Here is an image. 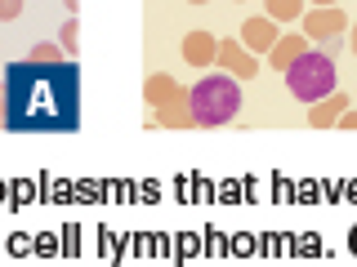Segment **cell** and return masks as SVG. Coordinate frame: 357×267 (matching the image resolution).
<instances>
[{"instance_id": "cell-1", "label": "cell", "mask_w": 357, "mask_h": 267, "mask_svg": "<svg viewBox=\"0 0 357 267\" xmlns=\"http://www.w3.org/2000/svg\"><path fill=\"white\" fill-rule=\"evenodd\" d=\"M9 134H76L81 129V67L72 63H5L0 81Z\"/></svg>"}, {"instance_id": "cell-2", "label": "cell", "mask_w": 357, "mask_h": 267, "mask_svg": "<svg viewBox=\"0 0 357 267\" xmlns=\"http://www.w3.org/2000/svg\"><path fill=\"white\" fill-rule=\"evenodd\" d=\"M188 103H192L197 129L228 125V120L241 111V85H237V76L215 72V76H206V81H197L192 89H188Z\"/></svg>"}, {"instance_id": "cell-3", "label": "cell", "mask_w": 357, "mask_h": 267, "mask_svg": "<svg viewBox=\"0 0 357 267\" xmlns=\"http://www.w3.org/2000/svg\"><path fill=\"white\" fill-rule=\"evenodd\" d=\"M282 76H286V85H290V98H295V103H304V107H312L317 98H326V94L340 89V72H335V58H331L326 49L299 54V58L290 63Z\"/></svg>"}, {"instance_id": "cell-4", "label": "cell", "mask_w": 357, "mask_h": 267, "mask_svg": "<svg viewBox=\"0 0 357 267\" xmlns=\"http://www.w3.org/2000/svg\"><path fill=\"white\" fill-rule=\"evenodd\" d=\"M299 22H304V36L312 44H340L344 36H349V14L335 9V5H312Z\"/></svg>"}, {"instance_id": "cell-5", "label": "cell", "mask_w": 357, "mask_h": 267, "mask_svg": "<svg viewBox=\"0 0 357 267\" xmlns=\"http://www.w3.org/2000/svg\"><path fill=\"white\" fill-rule=\"evenodd\" d=\"M215 67H219V72H228V76H237V81H255V76H259V54L245 49L241 36L237 40H219Z\"/></svg>"}, {"instance_id": "cell-6", "label": "cell", "mask_w": 357, "mask_h": 267, "mask_svg": "<svg viewBox=\"0 0 357 267\" xmlns=\"http://www.w3.org/2000/svg\"><path fill=\"white\" fill-rule=\"evenodd\" d=\"M237 36H241V44H245L250 54H268V49L277 44V36H282V22L268 18V14H255V18H245V22H241Z\"/></svg>"}, {"instance_id": "cell-7", "label": "cell", "mask_w": 357, "mask_h": 267, "mask_svg": "<svg viewBox=\"0 0 357 267\" xmlns=\"http://www.w3.org/2000/svg\"><path fill=\"white\" fill-rule=\"evenodd\" d=\"M219 58V40H215V31H188L183 36V63L188 67H197V72H206V67H215Z\"/></svg>"}, {"instance_id": "cell-8", "label": "cell", "mask_w": 357, "mask_h": 267, "mask_svg": "<svg viewBox=\"0 0 357 267\" xmlns=\"http://www.w3.org/2000/svg\"><path fill=\"white\" fill-rule=\"evenodd\" d=\"M349 107H353V98L344 94V89H335V94L317 98V103L308 107V125H312V129H335V120H340Z\"/></svg>"}, {"instance_id": "cell-9", "label": "cell", "mask_w": 357, "mask_h": 267, "mask_svg": "<svg viewBox=\"0 0 357 267\" xmlns=\"http://www.w3.org/2000/svg\"><path fill=\"white\" fill-rule=\"evenodd\" d=\"M308 49H312V40L304 36V31H286V36H277V44L268 49V67H273V72H286V67L295 63L299 54H308Z\"/></svg>"}, {"instance_id": "cell-10", "label": "cell", "mask_w": 357, "mask_h": 267, "mask_svg": "<svg viewBox=\"0 0 357 267\" xmlns=\"http://www.w3.org/2000/svg\"><path fill=\"white\" fill-rule=\"evenodd\" d=\"M148 129H197L188 94H183V98H174V103H165V107H156V116L148 120Z\"/></svg>"}, {"instance_id": "cell-11", "label": "cell", "mask_w": 357, "mask_h": 267, "mask_svg": "<svg viewBox=\"0 0 357 267\" xmlns=\"http://www.w3.org/2000/svg\"><path fill=\"white\" fill-rule=\"evenodd\" d=\"M188 89L174 81V76H165V72H156V76H148V81H143V103H148L152 111L156 107H165V103H174V98H183Z\"/></svg>"}, {"instance_id": "cell-12", "label": "cell", "mask_w": 357, "mask_h": 267, "mask_svg": "<svg viewBox=\"0 0 357 267\" xmlns=\"http://www.w3.org/2000/svg\"><path fill=\"white\" fill-rule=\"evenodd\" d=\"M264 14L277 22H299L308 14V0H264Z\"/></svg>"}, {"instance_id": "cell-13", "label": "cell", "mask_w": 357, "mask_h": 267, "mask_svg": "<svg viewBox=\"0 0 357 267\" xmlns=\"http://www.w3.org/2000/svg\"><path fill=\"white\" fill-rule=\"evenodd\" d=\"M59 44H63L67 58H76V49H81V22H76V14L59 27Z\"/></svg>"}, {"instance_id": "cell-14", "label": "cell", "mask_w": 357, "mask_h": 267, "mask_svg": "<svg viewBox=\"0 0 357 267\" xmlns=\"http://www.w3.org/2000/svg\"><path fill=\"white\" fill-rule=\"evenodd\" d=\"M27 58H36V63H63L67 54H63V44H59V40H40V44H31Z\"/></svg>"}, {"instance_id": "cell-15", "label": "cell", "mask_w": 357, "mask_h": 267, "mask_svg": "<svg viewBox=\"0 0 357 267\" xmlns=\"http://www.w3.org/2000/svg\"><path fill=\"white\" fill-rule=\"evenodd\" d=\"M22 14V0H0V22H14Z\"/></svg>"}, {"instance_id": "cell-16", "label": "cell", "mask_w": 357, "mask_h": 267, "mask_svg": "<svg viewBox=\"0 0 357 267\" xmlns=\"http://www.w3.org/2000/svg\"><path fill=\"white\" fill-rule=\"evenodd\" d=\"M335 129H357V107H349L340 120H335Z\"/></svg>"}, {"instance_id": "cell-17", "label": "cell", "mask_w": 357, "mask_h": 267, "mask_svg": "<svg viewBox=\"0 0 357 267\" xmlns=\"http://www.w3.org/2000/svg\"><path fill=\"white\" fill-rule=\"evenodd\" d=\"M349 49L357 54V22H349Z\"/></svg>"}, {"instance_id": "cell-18", "label": "cell", "mask_w": 357, "mask_h": 267, "mask_svg": "<svg viewBox=\"0 0 357 267\" xmlns=\"http://www.w3.org/2000/svg\"><path fill=\"white\" fill-rule=\"evenodd\" d=\"M308 5H340V0H308Z\"/></svg>"}, {"instance_id": "cell-19", "label": "cell", "mask_w": 357, "mask_h": 267, "mask_svg": "<svg viewBox=\"0 0 357 267\" xmlns=\"http://www.w3.org/2000/svg\"><path fill=\"white\" fill-rule=\"evenodd\" d=\"M63 5H67V9H72V14H76V5H81V0H63Z\"/></svg>"}, {"instance_id": "cell-20", "label": "cell", "mask_w": 357, "mask_h": 267, "mask_svg": "<svg viewBox=\"0 0 357 267\" xmlns=\"http://www.w3.org/2000/svg\"><path fill=\"white\" fill-rule=\"evenodd\" d=\"M188 5H210V0H188Z\"/></svg>"}, {"instance_id": "cell-21", "label": "cell", "mask_w": 357, "mask_h": 267, "mask_svg": "<svg viewBox=\"0 0 357 267\" xmlns=\"http://www.w3.org/2000/svg\"><path fill=\"white\" fill-rule=\"evenodd\" d=\"M0 125H5V107H0Z\"/></svg>"}, {"instance_id": "cell-22", "label": "cell", "mask_w": 357, "mask_h": 267, "mask_svg": "<svg viewBox=\"0 0 357 267\" xmlns=\"http://www.w3.org/2000/svg\"><path fill=\"white\" fill-rule=\"evenodd\" d=\"M237 5H241V0H237Z\"/></svg>"}]
</instances>
